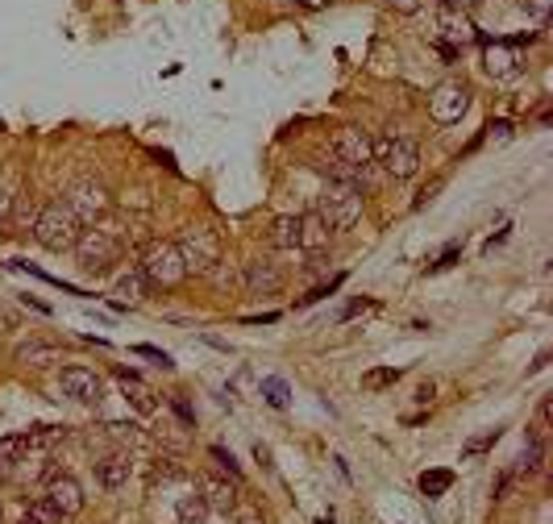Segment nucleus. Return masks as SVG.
<instances>
[{
    "label": "nucleus",
    "mask_w": 553,
    "mask_h": 524,
    "mask_svg": "<svg viewBox=\"0 0 553 524\" xmlns=\"http://www.w3.org/2000/svg\"><path fill=\"white\" fill-rule=\"evenodd\" d=\"M200 499L208 504V512H234L237 508V487L225 483V478L216 475H200Z\"/></svg>",
    "instance_id": "12"
},
{
    "label": "nucleus",
    "mask_w": 553,
    "mask_h": 524,
    "mask_svg": "<svg viewBox=\"0 0 553 524\" xmlns=\"http://www.w3.org/2000/svg\"><path fill=\"white\" fill-rule=\"evenodd\" d=\"M175 412H179V421H183V424H192V408L183 400H175Z\"/></svg>",
    "instance_id": "37"
},
{
    "label": "nucleus",
    "mask_w": 553,
    "mask_h": 524,
    "mask_svg": "<svg viewBox=\"0 0 553 524\" xmlns=\"http://www.w3.org/2000/svg\"><path fill=\"white\" fill-rule=\"evenodd\" d=\"M117 383H121V387H130V400L138 403L141 412H151V400H146V387L138 383V374H133V371H117Z\"/></svg>",
    "instance_id": "27"
},
{
    "label": "nucleus",
    "mask_w": 553,
    "mask_h": 524,
    "mask_svg": "<svg viewBox=\"0 0 553 524\" xmlns=\"http://www.w3.org/2000/svg\"><path fill=\"white\" fill-rule=\"evenodd\" d=\"M496 441H499V429L483 433V437H470V441H466V454H483V449H491Z\"/></svg>",
    "instance_id": "31"
},
{
    "label": "nucleus",
    "mask_w": 553,
    "mask_h": 524,
    "mask_svg": "<svg viewBox=\"0 0 553 524\" xmlns=\"http://www.w3.org/2000/svg\"><path fill=\"white\" fill-rule=\"evenodd\" d=\"M179 254H183V267H188V275H208L221 262V237L213 234V229H204V225H192V229H183V237H179Z\"/></svg>",
    "instance_id": "4"
},
{
    "label": "nucleus",
    "mask_w": 553,
    "mask_h": 524,
    "mask_svg": "<svg viewBox=\"0 0 553 524\" xmlns=\"http://www.w3.org/2000/svg\"><path fill=\"white\" fill-rule=\"evenodd\" d=\"M245 283H250L254 291H275L283 283V275L275 271L271 262H250V267H245Z\"/></svg>",
    "instance_id": "18"
},
{
    "label": "nucleus",
    "mask_w": 553,
    "mask_h": 524,
    "mask_svg": "<svg viewBox=\"0 0 553 524\" xmlns=\"http://www.w3.org/2000/svg\"><path fill=\"white\" fill-rule=\"evenodd\" d=\"M133 475V462L130 454H109V458L96 462V478H100V487H109V491H117V487H125Z\"/></svg>",
    "instance_id": "13"
},
{
    "label": "nucleus",
    "mask_w": 553,
    "mask_h": 524,
    "mask_svg": "<svg viewBox=\"0 0 553 524\" xmlns=\"http://www.w3.org/2000/svg\"><path fill=\"white\" fill-rule=\"evenodd\" d=\"M458 258H462V246H450V250H441L437 262H429V271H450Z\"/></svg>",
    "instance_id": "30"
},
{
    "label": "nucleus",
    "mask_w": 553,
    "mask_h": 524,
    "mask_svg": "<svg viewBox=\"0 0 553 524\" xmlns=\"http://www.w3.org/2000/svg\"><path fill=\"white\" fill-rule=\"evenodd\" d=\"M483 67H487V75H496V79H504V75L516 71V47L512 42H487V50H483Z\"/></svg>",
    "instance_id": "14"
},
{
    "label": "nucleus",
    "mask_w": 553,
    "mask_h": 524,
    "mask_svg": "<svg viewBox=\"0 0 553 524\" xmlns=\"http://www.w3.org/2000/svg\"><path fill=\"white\" fill-rule=\"evenodd\" d=\"M47 499L63 516H76L79 508H84V487H79L76 475H67V470H50L47 475Z\"/></svg>",
    "instance_id": "8"
},
{
    "label": "nucleus",
    "mask_w": 553,
    "mask_h": 524,
    "mask_svg": "<svg viewBox=\"0 0 553 524\" xmlns=\"http://www.w3.org/2000/svg\"><path fill=\"white\" fill-rule=\"evenodd\" d=\"M17 358H21V362H29V366H47V362H55V358H58V350L42 346V341H26V346L17 350Z\"/></svg>",
    "instance_id": "23"
},
{
    "label": "nucleus",
    "mask_w": 553,
    "mask_h": 524,
    "mask_svg": "<svg viewBox=\"0 0 553 524\" xmlns=\"http://www.w3.org/2000/svg\"><path fill=\"white\" fill-rule=\"evenodd\" d=\"M138 275L146 279V288L171 291V288H179V283L188 279V267H183V254H179L175 242H154V246L141 250Z\"/></svg>",
    "instance_id": "2"
},
{
    "label": "nucleus",
    "mask_w": 553,
    "mask_h": 524,
    "mask_svg": "<svg viewBox=\"0 0 553 524\" xmlns=\"http://www.w3.org/2000/svg\"><path fill=\"white\" fill-rule=\"evenodd\" d=\"M175 520L179 524H208V504L200 496H188V499H179L175 508Z\"/></svg>",
    "instance_id": "21"
},
{
    "label": "nucleus",
    "mask_w": 553,
    "mask_h": 524,
    "mask_svg": "<svg viewBox=\"0 0 553 524\" xmlns=\"http://www.w3.org/2000/svg\"><path fill=\"white\" fill-rule=\"evenodd\" d=\"M26 516H29V520H34V524H63V512H58V508L50 504L47 496H38V499H34V504L26 508Z\"/></svg>",
    "instance_id": "24"
},
{
    "label": "nucleus",
    "mask_w": 553,
    "mask_h": 524,
    "mask_svg": "<svg viewBox=\"0 0 553 524\" xmlns=\"http://www.w3.org/2000/svg\"><path fill=\"white\" fill-rule=\"evenodd\" d=\"M466 109H470V88L458 84V79L441 84L429 100V112H433V121L437 125H458L462 117H466Z\"/></svg>",
    "instance_id": "7"
},
{
    "label": "nucleus",
    "mask_w": 553,
    "mask_h": 524,
    "mask_svg": "<svg viewBox=\"0 0 553 524\" xmlns=\"http://www.w3.org/2000/svg\"><path fill=\"white\" fill-rule=\"evenodd\" d=\"M391 9L395 13H416L421 9V0H391Z\"/></svg>",
    "instance_id": "35"
},
{
    "label": "nucleus",
    "mask_w": 553,
    "mask_h": 524,
    "mask_svg": "<svg viewBox=\"0 0 553 524\" xmlns=\"http://www.w3.org/2000/svg\"><path fill=\"white\" fill-rule=\"evenodd\" d=\"M395 383H400L395 366H375V371L362 374V392H383V387H395Z\"/></svg>",
    "instance_id": "22"
},
{
    "label": "nucleus",
    "mask_w": 553,
    "mask_h": 524,
    "mask_svg": "<svg viewBox=\"0 0 553 524\" xmlns=\"http://www.w3.org/2000/svg\"><path fill=\"white\" fill-rule=\"evenodd\" d=\"M17 524H34V520H29V516H21V520H17Z\"/></svg>",
    "instance_id": "39"
},
{
    "label": "nucleus",
    "mask_w": 553,
    "mask_h": 524,
    "mask_svg": "<svg viewBox=\"0 0 553 524\" xmlns=\"http://www.w3.org/2000/svg\"><path fill=\"white\" fill-rule=\"evenodd\" d=\"M208 454H213V462H216V466H221V470H225V475L234 478V483H237V478H242V470H237V462H234V454H229V449L213 445V449H208Z\"/></svg>",
    "instance_id": "28"
},
{
    "label": "nucleus",
    "mask_w": 553,
    "mask_h": 524,
    "mask_svg": "<svg viewBox=\"0 0 553 524\" xmlns=\"http://www.w3.org/2000/svg\"><path fill=\"white\" fill-rule=\"evenodd\" d=\"M296 5H300V9H312V13H317V9H325L329 0H296Z\"/></svg>",
    "instance_id": "38"
},
{
    "label": "nucleus",
    "mask_w": 553,
    "mask_h": 524,
    "mask_svg": "<svg viewBox=\"0 0 553 524\" xmlns=\"http://www.w3.org/2000/svg\"><path fill=\"white\" fill-rule=\"evenodd\" d=\"M258 392H263V400L271 403V408H287L291 403V387H287V379H279V374L258 379Z\"/></svg>",
    "instance_id": "19"
},
{
    "label": "nucleus",
    "mask_w": 553,
    "mask_h": 524,
    "mask_svg": "<svg viewBox=\"0 0 553 524\" xmlns=\"http://www.w3.org/2000/svg\"><path fill=\"white\" fill-rule=\"evenodd\" d=\"M366 309H375V299H350L346 309H341V320H350V317H358V312H366Z\"/></svg>",
    "instance_id": "32"
},
{
    "label": "nucleus",
    "mask_w": 553,
    "mask_h": 524,
    "mask_svg": "<svg viewBox=\"0 0 553 524\" xmlns=\"http://www.w3.org/2000/svg\"><path fill=\"white\" fill-rule=\"evenodd\" d=\"M117 258H121V242H117L113 234H104V229H84V234H79V242H76V262H79V271L104 275Z\"/></svg>",
    "instance_id": "6"
},
{
    "label": "nucleus",
    "mask_w": 553,
    "mask_h": 524,
    "mask_svg": "<svg viewBox=\"0 0 553 524\" xmlns=\"http://www.w3.org/2000/svg\"><path fill=\"white\" fill-rule=\"evenodd\" d=\"M146 291H151V288H146V279H141L138 271H130V275H121V279H117V296H125L130 304H138Z\"/></svg>",
    "instance_id": "26"
},
{
    "label": "nucleus",
    "mask_w": 553,
    "mask_h": 524,
    "mask_svg": "<svg viewBox=\"0 0 553 524\" xmlns=\"http://www.w3.org/2000/svg\"><path fill=\"white\" fill-rule=\"evenodd\" d=\"M433 392H437V387H433V383H421V387H416V400H421V403H429V400H433Z\"/></svg>",
    "instance_id": "36"
},
{
    "label": "nucleus",
    "mask_w": 553,
    "mask_h": 524,
    "mask_svg": "<svg viewBox=\"0 0 553 524\" xmlns=\"http://www.w3.org/2000/svg\"><path fill=\"white\" fill-rule=\"evenodd\" d=\"M133 350H138L141 358H154V362H159V366H171V358L162 354V350H154V346H133Z\"/></svg>",
    "instance_id": "34"
},
{
    "label": "nucleus",
    "mask_w": 553,
    "mask_h": 524,
    "mask_svg": "<svg viewBox=\"0 0 553 524\" xmlns=\"http://www.w3.org/2000/svg\"><path fill=\"white\" fill-rule=\"evenodd\" d=\"M58 383H63V392L79 403H100L104 400L100 374H92L88 366H63V371H58Z\"/></svg>",
    "instance_id": "10"
},
{
    "label": "nucleus",
    "mask_w": 553,
    "mask_h": 524,
    "mask_svg": "<svg viewBox=\"0 0 553 524\" xmlns=\"http://www.w3.org/2000/svg\"><path fill=\"white\" fill-rule=\"evenodd\" d=\"M320 221L329 229H350V225L362 216V187L354 183H329L325 187V200H320Z\"/></svg>",
    "instance_id": "5"
},
{
    "label": "nucleus",
    "mask_w": 553,
    "mask_h": 524,
    "mask_svg": "<svg viewBox=\"0 0 553 524\" xmlns=\"http://www.w3.org/2000/svg\"><path fill=\"white\" fill-rule=\"evenodd\" d=\"M329 242V225L320 221V213L300 216V250H325Z\"/></svg>",
    "instance_id": "16"
},
{
    "label": "nucleus",
    "mask_w": 553,
    "mask_h": 524,
    "mask_svg": "<svg viewBox=\"0 0 553 524\" xmlns=\"http://www.w3.org/2000/svg\"><path fill=\"white\" fill-rule=\"evenodd\" d=\"M0 516H5V508H0Z\"/></svg>",
    "instance_id": "41"
},
{
    "label": "nucleus",
    "mask_w": 553,
    "mask_h": 524,
    "mask_svg": "<svg viewBox=\"0 0 553 524\" xmlns=\"http://www.w3.org/2000/svg\"><path fill=\"white\" fill-rule=\"evenodd\" d=\"M79 234H84V225H79V216L67 208V200H55V204H47L38 216H34V242L47 246V250H76Z\"/></svg>",
    "instance_id": "1"
},
{
    "label": "nucleus",
    "mask_w": 553,
    "mask_h": 524,
    "mask_svg": "<svg viewBox=\"0 0 553 524\" xmlns=\"http://www.w3.org/2000/svg\"><path fill=\"white\" fill-rule=\"evenodd\" d=\"M271 246L275 250H300V216H275Z\"/></svg>",
    "instance_id": "15"
},
{
    "label": "nucleus",
    "mask_w": 553,
    "mask_h": 524,
    "mask_svg": "<svg viewBox=\"0 0 553 524\" xmlns=\"http://www.w3.org/2000/svg\"><path fill=\"white\" fill-rule=\"evenodd\" d=\"M454 487V470H424L421 475V496L424 499H441Z\"/></svg>",
    "instance_id": "20"
},
{
    "label": "nucleus",
    "mask_w": 553,
    "mask_h": 524,
    "mask_svg": "<svg viewBox=\"0 0 553 524\" xmlns=\"http://www.w3.org/2000/svg\"><path fill=\"white\" fill-rule=\"evenodd\" d=\"M26 454H29L26 437H0V478H9L13 466L26 462Z\"/></svg>",
    "instance_id": "17"
},
{
    "label": "nucleus",
    "mask_w": 553,
    "mask_h": 524,
    "mask_svg": "<svg viewBox=\"0 0 553 524\" xmlns=\"http://www.w3.org/2000/svg\"><path fill=\"white\" fill-rule=\"evenodd\" d=\"M441 5H450V0H441Z\"/></svg>",
    "instance_id": "40"
},
{
    "label": "nucleus",
    "mask_w": 553,
    "mask_h": 524,
    "mask_svg": "<svg viewBox=\"0 0 553 524\" xmlns=\"http://www.w3.org/2000/svg\"><path fill=\"white\" fill-rule=\"evenodd\" d=\"M441 34L454 37V42H458V50L466 47L470 37H475V34H470V21L466 17H454V13H445V17H441Z\"/></svg>",
    "instance_id": "25"
},
{
    "label": "nucleus",
    "mask_w": 553,
    "mask_h": 524,
    "mask_svg": "<svg viewBox=\"0 0 553 524\" xmlns=\"http://www.w3.org/2000/svg\"><path fill=\"white\" fill-rule=\"evenodd\" d=\"M333 159L346 162V167L366 171L370 167V138H366L362 130H354V125L338 130V138H333Z\"/></svg>",
    "instance_id": "11"
},
{
    "label": "nucleus",
    "mask_w": 553,
    "mask_h": 524,
    "mask_svg": "<svg viewBox=\"0 0 553 524\" xmlns=\"http://www.w3.org/2000/svg\"><path fill=\"white\" fill-rule=\"evenodd\" d=\"M525 9L533 13L541 26H549V17H553V0H525Z\"/></svg>",
    "instance_id": "29"
},
{
    "label": "nucleus",
    "mask_w": 553,
    "mask_h": 524,
    "mask_svg": "<svg viewBox=\"0 0 553 524\" xmlns=\"http://www.w3.org/2000/svg\"><path fill=\"white\" fill-rule=\"evenodd\" d=\"M370 162H379L391 179H412L416 167H421V150H416L412 138L383 133V138H370Z\"/></svg>",
    "instance_id": "3"
},
{
    "label": "nucleus",
    "mask_w": 553,
    "mask_h": 524,
    "mask_svg": "<svg viewBox=\"0 0 553 524\" xmlns=\"http://www.w3.org/2000/svg\"><path fill=\"white\" fill-rule=\"evenodd\" d=\"M13 221V196H9V187H0V225H9Z\"/></svg>",
    "instance_id": "33"
},
{
    "label": "nucleus",
    "mask_w": 553,
    "mask_h": 524,
    "mask_svg": "<svg viewBox=\"0 0 553 524\" xmlns=\"http://www.w3.org/2000/svg\"><path fill=\"white\" fill-rule=\"evenodd\" d=\"M67 208L79 216V225H88L109 208V192H104L96 179H84V183H76L71 192H67Z\"/></svg>",
    "instance_id": "9"
}]
</instances>
